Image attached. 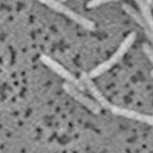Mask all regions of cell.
Instances as JSON below:
<instances>
[{
    "label": "cell",
    "mask_w": 153,
    "mask_h": 153,
    "mask_svg": "<svg viewBox=\"0 0 153 153\" xmlns=\"http://www.w3.org/2000/svg\"><path fill=\"white\" fill-rule=\"evenodd\" d=\"M114 1H120V0H89L87 4H86V7L89 9L97 8L102 4H108V2H114Z\"/></svg>",
    "instance_id": "cell-8"
},
{
    "label": "cell",
    "mask_w": 153,
    "mask_h": 153,
    "mask_svg": "<svg viewBox=\"0 0 153 153\" xmlns=\"http://www.w3.org/2000/svg\"><path fill=\"white\" fill-rule=\"evenodd\" d=\"M135 1H136V4H139L141 13H142V15L144 16V18L146 19L148 24H149L150 28H151L153 31V16H152V13H151L150 4H148L145 0H135Z\"/></svg>",
    "instance_id": "cell-7"
},
{
    "label": "cell",
    "mask_w": 153,
    "mask_h": 153,
    "mask_svg": "<svg viewBox=\"0 0 153 153\" xmlns=\"http://www.w3.org/2000/svg\"><path fill=\"white\" fill-rule=\"evenodd\" d=\"M122 7H123L124 11L128 13L130 17L133 18V19L135 20V22H137V24L141 26V28H142V29H143V31H144L145 36H146V37L150 39V42L153 44V31H152V29L150 28L149 24H148L146 19L144 18V16H143V15H142V16H141V15H139L135 9L133 8L132 6L128 4H124Z\"/></svg>",
    "instance_id": "cell-6"
},
{
    "label": "cell",
    "mask_w": 153,
    "mask_h": 153,
    "mask_svg": "<svg viewBox=\"0 0 153 153\" xmlns=\"http://www.w3.org/2000/svg\"><path fill=\"white\" fill-rule=\"evenodd\" d=\"M151 76H152V78H153V69L151 71Z\"/></svg>",
    "instance_id": "cell-11"
},
{
    "label": "cell",
    "mask_w": 153,
    "mask_h": 153,
    "mask_svg": "<svg viewBox=\"0 0 153 153\" xmlns=\"http://www.w3.org/2000/svg\"><path fill=\"white\" fill-rule=\"evenodd\" d=\"M39 2H42L43 4L49 7L51 9H53L54 11H57L59 13H63L66 17H68L69 19H72L73 22H75L76 24H78L79 26H82L83 28H85L87 30L93 31L95 30V24L92 20H89L87 18L83 17L82 15L75 13L74 10L65 6L60 0H38Z\"/></svg>",
    "instance_id": "cell-2"
},
{
    "label": "cell",
    "mask_w": 153,
    "mask_h": 153,
    "mask_svg": "<svg viewBox=\"0 0 153 153\" xmlns=\"http://www.w3.org/2000/svg\"><path fill=\"white\" fill-rule=\"evenodd\" d=\"M60 1H62V2H65V1H67V0H60Z\"/></svg>",
    "instance_id": "cell-12"
},
{
    "label": "cell",
    "mask_w": 153,
    "mask_h": 153,
    "mask_svg": "<svg viewBox=\"0 0 153 153\" xmlns=\"http://www.w3.org/2000/svg\"><path fill=\"white\" fill-rule=\"evenodd\" d=\"M97 103L103 107V108H106V110L111 111V112L115 115L123 116V117L133 120V121H139V122L146 123V124H149V125H152L153 126V116L152 115L142 114V113H139V112H135V111L128 110V108H123V107L116 106V105H114V104H112V103L108 102L106 98L104 97V95L98 100Z\"/></svg>",
    "instance_id": "cell-3"
},
{
    "label": "cell",
    "mask_w": 153,
    "mask_h": 153,
    "mask_svg": "<svg viewBox=\"0 0 153 153\" xmlns=\"http://www.w3.org/2000/svg\"><path fill=\"white\" fill-rule=\"evenodd\" d=\"M135 39H136L135 33H134V31L130 33V34L125 37V39L123 40V43L120 45V47L117 48V51L112 55V57H110V58L107 60H105V62H103L102 64H100L98 66L93 68V69L88 73L89 77L95 78V77L101 76L102 74H104V73L107 72L110 68H112L114 65L117 64L120 60L122 59V57L125 55V53L130 49V47L133 45V43L135 42Z\"/></svg>",
    "instance_id": "cell-1"
},
{
    "label": "cell",
    "mask_w": 153,
    "mask_h": 153,
    "mask_svg": "<svg viewBox=\"0 0 153 153\" xmlns=\"http://www.w3.org/2000/svg\"><path fill=\"white\" fill-rule=\"evenodd\" d=\"M143 51H144V54L146 55V57L150 59V62L153 64V49L152 48H151L148 44H144V45H143Z\"/></svg>",
    "instance_id": "cell-9"
},
{
    "label": "cell",
    "mask_w": 153,
    "mask_h": 153,
    "mask_svg": "<svg viewBox=\"0 0 153 153\" xmlns=\"http://www.w3.org/2000/svg\"><path fill=\"white\" fill-rule=\"evenodd\" d=\"M63 88L68 95H71L75 101L79 102L82 105H84L86 108H88L91 112H93L94 114H100L101 113V105L96 103L95 101H93L92 98L87 97L86 95L83 94V91H81L79 88H77L75 85H73L71 83H64L63 84Z\"/></svg>",
    "instance_id": "cell-5"
},
{
    "label": "cell",
    "mask_w": 153,
    "mask_h": 153,
    "mask_svg": "<svg viewBox=\"0 0 153 153\" xmlns=\"http://www.w3.org/2000/svg\"><path fill=\"white\" fill-rule=\"evenodd\" d=\"M145 1H146V2H148V4H149L150 6H152V4H153V0H145Z\"/></svg>",
    "instance_id": "cell-10"
},
{
    "label": "cell",
    "mask_w": 153,
    "mask_h": 153,
    "mask_svg": "<svg viewBox=\"0 0 153 153\" xmlns=\"http://www.w3.org/2000/svg\"><path fill=\"white\" fill-rule=\"evenodd\" d=\"M40 60H42V63H43L44 65H46L48 68H51L55 74H57V75L60 76L62 78H64L66 82L71 83L73 85H75L77 88H79L81 91H84V89H85V85H84V83L82 82V79H77L76 77L74 76L69 71H67L64 66H62L60 64H58L56 60L51 58L49 56L40 55Z\"/></svg>",
    "instance_id": "cell-4"
},
{
    "label": "cell",
    "mask_w": 153,
    "mask_h": 153,
    "mask_svg": "<svg viewBox=\"0 0 153 153\" xmlns=\"http://www.w3.org/2000/svg\"><path fill=\"white\" fill-rule=\"evenodd\" d=\"M152 6H153V4H152Z\"/></svg>",
    "instance_id": "cell-13"
}]
</instances>
